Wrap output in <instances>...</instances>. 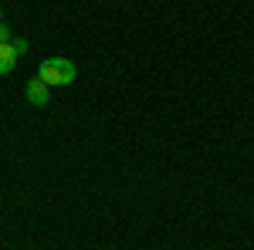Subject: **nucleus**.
<instances>
[{
    "label": "nucleus",
    "instance_id": "nucleus-5",
    "mask_svg": "<svg viewBox=\"0 0 254 250\" xmlns=\"http://www.w3.org/2000/svg\"><path fill=\"white\" fill-rule=\"evenodd\" d=\"M0 27H3V10H0Z\"/></svg>",
    "mask_w": 254,
    "mask_h": 250
},
{
    "label": "nucleus",
    "instance_id": "nucleus-1",
    "mask_svg": "<svg viewBox=\"0 0 254 250\" xmlns=\"http://www.w3.org/2000/svg\"><path fill=\"white\" fill-rule=\"evenodd\" d=\"M75 64L68 58H48L44 64L38 68V78L44 81V85H51V88H64V85H71L75 81Z\"/></svg>",
    "mask_w": 254,
    "mask_h": 250
},
{
    "label": "nucleus",
    "instance_id": "nucleus-3",
    "mask_svg": "<svg viewBox=\"0 0 254 250\" xmlns=\"http://www.w3.org/2000/svg\"><path fill=\"white\" fill-rule=\"evenodd\" d=\"M24 92H27V101L31 105H38V108H44L48 101H51V85H44L38 75L27 78V85H24Z\"/></svg>",
    "mask_w": 254,
    "mask_h": 250
},
{
    "label": "nucleus",
    "instance_id": "nucleus-2",
    "mask_svg": "<svg viewBox=\"0 0 254 250\" xmlns=\"http://www.w3.org/2000/svg\"><path fill=\"white\" fill-rule=\"evenodd\" d=\"M24 51H27V41H7V44H0V75L14 71V64H17V58Z\"/></svg>",
    "mask_w": 254,
    "mask_h": 250
},
{
    "label": "nucleus",
    "instance_id": "nucleus-4",
    "mask_svg": "<svg viewBox=\"0 0 254 250\" xmlns=\"http://www.w3.org/2000/svg\"><path fill=\"white\" fill-rule=\"evenodd\" d=\"M7 41H10V31H7V27H0V44H7Z\"/></svg>",
    "mask_w": 254,
    "mask_h": 250
}]
</instances>
